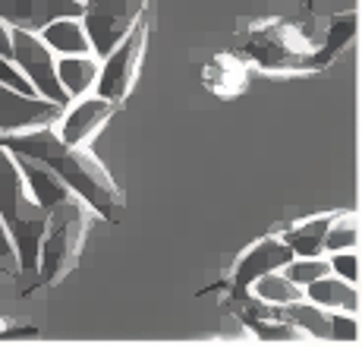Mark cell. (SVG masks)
<instances>
[{
	"instance_id": "1",
	"label": "cell",
	"mask_w": 362,
	"mask_h": 347,
	"mask_svg": "<svg viewBox=\"0 0 362 347\" xmlns=\"http://www.w3.org/2000/svg\"><path fill=\"white\" fill-rule=\"evenodd\" d=\"M0 145L13 155L32 158V161L45 164L60 183L73 193L79 203L92 208L95 218H117L123 208V193L114 183L110 171L95 158L92 145H66L60 142L51 127H35L23 133L0 136Z\"/></svg>"
},
{
	"instance_id": "2",
	"label": "cell",
	"mask_w": 362,
	"mask_h": 347,
	"mask_svg": "<svg viewBox=\"0 0 362 347\" xmlns=\"http://www.w3.org/2000/svg\"><path fill=\"white\" fill-rule=\"evenodd\" d=\"M0 221L10 234L13 249H16V268L23 275H35L41 234L47 224V208H41L32 199L16 158L4 145H0Z\"/></svg>"
},
{
	"instance_id": "3",
	"label": "cell",
	"mask_w": 362,
	"mask_h": 347,
	"mask_svg": "<svg viewBox=\"0 0 362 347\" xmlns=\"http://www.w3.org/2000/svg\"><path fill=\"white\" fill-rule=\"evenodd\" d=\"M318 38H309V32L296 23L284 19H262L249 23L240 35L243 60L264 73H309L315 57Z\"/></svg>"
},
{
	"instance_id": "4",
	"label": "cell",
	"mask_w": 362,
	"mask_h": 347,
	"mask_svg": "<svg viewBox=\"0 0 362 347\" xmlns=\"http://www.w3.org/2000/svg\"><path fill=\"white\" fill-rule=\"evenodd\" d=\"M95 215L92 208L79 199H66V203L54 205L47 212V224L41 234L38 262H35V278L38 284H57L79 266L82 246H86V234L92 227Z\"/></svg>"
},
{
	"instance_id": "5",
	"label": "cell",
	"mask_w": 362,
	"mask_h": 347,
	"mask_svg": "<svg viewBox=\"0 0 362 347\" xmlns=\"http://www.w3.org/2000/svg\"><path fill=\"white\" fill-rule=\"evenodd\" d=\"M145 47H148V19H139L136 25L127 32V38L107 51L101 57V69H98V82H95L92 92L101 98L123 104L132 95L142 73V60H145Z\"/></svg>"
},
{
	"instance_id": "6",
	"label": "cell",
	"mask_w": 362,
	"mask_h": 347,
	"mask_svg": "<svg viewBox=\"0 0 362 347\" xmlns=\"http://www.w3.org/2000/svg\"><path fill=\"white\" fill-rule=\"evenodd\" d=\"M145 13H148V0H82L79 19L95 57L114 51Z\"/></svg>"
},
{
	"instance_id": "7",
	"label": "cell",
	"mask_w": 362,
	"mask_h": 347,
	"mask_svg": "<svg viewBox=\"0 0 362 347\" xmlns=\"http://www.w3.org/2000/svg\"><path fill=\"white\" fill-rule=\"evenodd\" d=\"M10 45H13L10 60L19 67V73L32 82L35 95H41V98L64 108L69 98L57 82V54L41 41V35L25 32V29H10Z\"/></svg>"
},
{
	"instance_id": "8",
	"label": "cell",
	"mask_w": 362,
	"mask_h": 347,
	"mask_svg": "<svg viewBox=\"0 0 362 347\" xmlns=\"http://www.w3.org/2000/svg\"><path fill=\"white\" fill-rule=\"evenodd\" d=\"M120 104L88 92L82 98H73L64 104L60 117L54 120V133L66 145H92V139L107 127V120L117 114Z\"/></svg>"
},
{
	"instance_id": "9",
	"label": "cell",
	"mask_w": 362,
	"mask_h": 347,
	"mask_svg": "<svg viewBox=\"0 0 362 347\" xmlns=\"http://www.w3.org/2000/svg\"><path fill=\"white\" fill-rule=\"evenodd\" d=\"M60 104L41 98V95H23L0 82V136L23 133L35 127H51L60 117Z\"/></svg>"
},
{
	"instance_id": "10",
	"label": "cell",
	"mask_w": 362,
	"mask_h": 347,
	"mask_svg": "<svg viewBox=\"0 0 362 347\" xmlns=\"http://www.w3.org/2000/svg\"><path fill=\"white\" fill-rule=\"evenodd\" d=\"M293 259V249L284 243V237L277 234H268V237L255 240L249 249H243L233 262V272H230V290H249V284L255 281L264 272H274V268H284L287 262Z\"/></svg>"
},
{
	"instance_id": "11",
	"label": "cell",
	"mask_w": 362,
	"mask_h": 347,
	"mask_svg": "<svg viewBox=\"0 0 362 347\" xmlns=\"http://www.w3.org/2000/svg\"><path fill=\"white\" fill-rule=\"evenodd\" d=\"M79 13L82 0H0V23L25 32H41L54 19Z\"/></svg>"
},
{
	"instance_id": "12",
	"label": "cell",
	"mask_w": 362,
	"mask_h": 347,
	"mask_svg": "<svg viewBox=\"0 0 362 347\" xmlns=\"http://www.w3.org/2000/svg\"><path fill=\"white\" fill-rule=\"evenodd\" d=\"M356 23H359L356 10L334 13L328 23L322 25V35H318V45H315V57H312V69H325L346 45H353V38H356Z\"/></svg>"
},
{
	"instance_id": "13",
	"label": "cell",
	"mask_w": 362,
	"mask_h": 347,
	"mask_svg": "<svg viewBox=\"0 0 362 347\" xmlns=\"http://www.w3.org/2000/svg\"><path fill=\"white\" fill-rule=\"evenodd\" d=\"M98 69H101V57L95 54H66L57 57V82L66 92V98H82L95 89L98 82Z\"/></svg>"
},
{
	"instance_id": "14",
	"label": "cell",
	"mask_w": 362,
	"mask_h": 347,
	"mask_svg": "<svg viewBox=\"0 0 362 347\" xmlns=\"http://www.w3.org/2000/svg\"><path fill=\"white\" fill-rule=\"evenodd\" d=\"M13 158H16L19 171H23L25 190L32 193V199H35V203H38L41 208H47V212H51L54 205H60V203H66V199H73V193H69L66 186L45 168V164L32 161V158H23V155H13Z\"/></svg>"
},
{
	"instance_id": "15",
	"label": "cell",
	"mask_w": 362,
	"mask_h": 347,
	"mask_svg": "<svg viewBox=\"0 0 362 347\" xmlns=\"http://www.w3.org/2000/svg\"><path fill=\"white\" fill-rule=\"evenodd\" d=\"M303 297L309 303L322 309H346V312H359V288L356 284H346L344 278L337 275H322L318 281L305 284Z\"/></svg>"
},
{
	"instance_id": "16",
	"label": "cell",
	"mask_w": 362,
	"mask_h": 347,
	"mask_svg": "<svg viewBox=\"0 0 362 347\" xmlns=\"http://www.w3.org/2000/svg\"><path fill=\"white\" fill-rule=\"evenodd\" d=\"M202 82L208 92L218 98H233L246 89V60L230 57V54H218L205 69H202Z\"/></svg>"
},
{
	"instance_id": "17",
	"label": "cell",
	"mask_w": 362,
	"mask_h": 347,
	"mask_svg": "<svg viewBox=\"0 0 362 347\" xmlns=\"http://www.w3.org/2000/svg\"><path fill=\"white\" fill-rule=\"evenodd\" d=\"M38 35L57 57H66V54H92V45H88V35L82 29L79 16L54 19V23H47Z\"/></svg>"
},
{
	"instance_id": "18",
	"label": "cell",
	"mask_w": 362,
	"mask_h": 347,
	"mask_svg": "<svg viewBox=\"0 0 362 347\" xmlns=\"http://www.w3.org/2000/svg\"><path fill=\"white\" fill-rule=\"evenodd\" d=\"M331 218H334V212H322V215H312V218L293 221L281 237L293 249V256H318V253H325V234H328Z\"/></svg>"
},
{
	"instance_id": "19",
	"label": "cell",
	"mask_w": 362,
	"mask_h": 347,
	"mask_svg": "<svg viewBox=\"0 0 362 347\" xmlns=\"http://www.w3.org/2000/svg\"><path fill=\"white\" fill-rule=\"evenodd\" d=\"M281 312H284V319H287V322L299 331V335L305 338V341H331L328 309H322V307H315V303H309L305 297H299V300L281 307Z\"/></svg>"
},
{
	"instance_id": "20",
	"label": "cell",
	"mask_w": 362,
	"mask_h": 347,
	"mask_svg": "<svg viewBox=\"0 0 362 347\" xmlns=\"http://www.w3.org/2000/svg\"><path fill=\"white\" fill-rule=\"evenodd\" d=\"M249 290H252L255 297H259L262 303H268V307H287V303H293L303 297V288H296L293 281H290L287 275L281 272V268H274V272H264L259 275L252 284H249Z\"/></svg>"
},
{
	"instance_id": "21",
	"label": "cell",
	"mask_w": 362,
	"mask_h": 347,
	"mask_svg": "<svg viewBox=\"0 0 362 347\" xmlns=\"http://www.w3.org/2000/svg\"><path fill=\"white\" fill-rule=\"evenodd\" d=\"M359 246V221L353 212L334 215L328 234H325V253H337V249H356Z\"/></svg>"
},
{
	"instance_id": "22",
	"label": "cell",
	"mask_w": 362,
	"mask_h": 347,
	"mask_svg": "<svg viewBox=\"0 0 362 347\" xmlns=\"http://www.w3.org/2000/svg\"><path fill=\"white\" fill-rule=\"evenodd\" d=\"M281 272L287 275L296 288H305V284L318 281L322 275H328L331 266H328V256H325V253H318V256H293V259H290Z\"/></svg>"
},
{
	"instance_id": "23",
	"label": "cell",
	"mask_w": 362,
	"mask_h": 347,
	"mask_svg": "<svg viewBox=\"0 0 362 347\" xmlns=\"http://www.w3.org/2000/svg\"><path fill=\"white\" fill-rule=\"evenodd\" d=\"M328 325H331V341H359V312L346 309H328Z\"/></svg>"
},
{
	"instance_id": "24",
	"label": "cell",
	"mask_w": 362,
	"mask_h": 347,
	"mask_svg": "<svg viewBox=\"0 0 362 347\" xmlns=\"http://www.w3.org/2000/svg\"><path fill=\"white\" fill-rule=\"evenodd\" d=\"M328 256L331 275L344 278L346 284H356L359 288V253L356 249H337V253H325Z\"/></svg>"
},
{
	"instance_id": "25",
	"label": "cell",
	"mask_w": 362,
	"mask_h": 347,
	"mask_svg": "<svg viewBox=\"0 0 362 347\" xmlns=\"http://www.w3.org/2000/svg\"><path fill=\"white\" fill-rule=\"evenodd\" d=\"M0 268H6V272H19L16 268V249H13L4 221H0Z\"/></svg>"
},
{
	"instance_id": "26",
	"label": "cell",
	"mask_w": 362,
	"mask_h": 347,
	"mask_svg": "<svg viewBox=\"0 0 362 347\" xmlns=\"http://www.w3.org/2000/svg\"><path fill=\"white\" fill-rule=\"evenodd\" d=\"M13 45H10V25L0 23V57H10Z\"/></svg>"
},
{
	"instance_id": "27",
	"label": "cell",
	"mask_w": 362,
	"mask_h": 347,
	"mask_svg": "<svg viewBox=\"0 0 362 347\" xmlns=\"http://www.w3.org/2000/svg\"><path fill=\"white\" fill-rule=\"evenodd\" d=\"M6 329V319H4V312H0V331H4Z\"/></svg>"
}]
</instances>
